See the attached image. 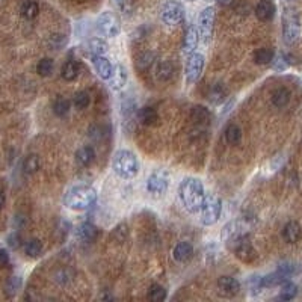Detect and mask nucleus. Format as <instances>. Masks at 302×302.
Here are the masks:
<instances>
[{"label": "nucleus", "mask_w": 302, "mask_h": 302, "mask_svg": "<svg viewBox=\"0 0 302 302\" xmlns=\"http://www.w3.org/2000/svg\"><path fill=\"white\" fill-rule=\"evenodd\" d=\"M298 294V286L292 281H284L281 284V290H280V299L281 300H292L294 296Z\"/></svg>", "instance_id": "c9c22d12"}, {"label": "nucleus", "mask_w": 302, "mask_h": 302, "mask_svg": "<svg viewBox=\"0 0 302 302\" xmlns=\"http://www.w3.org/2000/svg\"><path fill=\"white\" fill-rule=\"evenodd\" d=\"M76 236H78V239L80 242L91 244V242L97 240V238L100 236V230L92 222H84V224H80L78 226V230H76Z\"/></svg>", "instance_id": "ddd939ff"}, {"label": "nucleus", "mask_w": 302, "mask_h": 302, "mask_svg": "<svg viewBox=\"0 0 302 302\" xmlns=\"http://www.w3.org/2000/svg\"><path fill=\"white\" fill-rule=\"evenodd\" d=\"M70 109H71V103L65 97H58L54 100V103H53V112H54V115H58L60 118L65 116V115H68Z\"/></svg>", "instance_id": "e433bc0d"}, {"label": "nucleus", "mask_w": 302, "mask_h": 302, "mask_svg": "<svg viewBox=\"0 0 302 302\" xmlns=\"http://www.w3.org/2000/svg\"><path fill=\"white\" fill-rule=\"evenodd\" d=\"M138 120L140 124L144 126H154L158 124L159 121V114L154 108H150V106H145V108H140L138 110Z\"/></svg>", "instance_id": "412c9836"}, {"label": "nucleus", "mask_w": 302, "mask_h": 302, "mask_svg": "<svg viewBox=\"0 0 302 302\" xmlns=\"http://www.w3.org/2000/svg\"><path fill=\"white\" fill-rule=\"evenodd\" d=\"M214 8L213 6H208L206 10H202V12L200 14L198 17V23H196V28H198V32H200V38L207 44L212 36H213V29H214Z\"/></svg>", "instance_id": "9d476101"}, {"label": "nucleus", "mask_w": 302, "mask_h": 302, "mask_svg": "<svg viewBox=\"0 0 302 302\" xmlns=\"http://www.w3.org/2000/svg\"><path fill=\"white\" fill-rule=\"evenodd\" d=\"M66 42H68V38H66L65 35H62V34H53V35H50L48 40H47L48 47L53 48V50H60V48H64V47L66 46Z\"/></svg>", "instance_id": "a19ab883"}, {"label": "nucleus", "mask_w": 302, "mask_h": 302, "mask_svg": "<svg viewBox=\"0 0 302 302\" xmlns=\"http://www.w3.org/2000/svg\"><path fill=\"white\" fill-rule=\"evenodd\" d=\"M44 251V245L40 239H29L24 244V254L30 258H38Z\"/></svg>", "instance_id": "c85d7f7f"}, {"label": "nucleus", "mask_w": 302, "mask_h": 302, "mask_svg": "<svg viewBox=\"0 0 302 302\" xmlns=\"http://www.w3.org/2000/svg\"><path fill=\"white\" fill-rule=\"evenodd\" d=\"M216 2H218L220 6H230V5L234 2V0H216Z\"/></svg>", "instance_id": "3c124183"}, {"label": "nucleus", "mask_w": 302, "mask_h": 302, "mask_svg": "<svg viewBox=\"0 0 302 302\" xmlns=\"http://www.w3.org/2000/svg\"><path fill=\"white\" fill-rule=\"evenodd\" d=\"M226 246H228V250L233 251L234 256L244 263H252L257 258V251L254 250L248 233H245V234L236 238L234 240L228 242Z\"/></svg>", "instance_id": "423d86ee"}, {"label": "nucleus", "mask_w": 302, "mask_h": 302, "mask_svg": "<svg viewBox=\"0 0 302 302\" xmlns=\"http://www.w3.org/2000/svg\"><path fill=\"white\" fill-rule=\"evenodd\" d=\"M278 270H280V272H282L286 276H290V275L294 272V266H293V264H290V263H282V264H280Z\"/></svg>", "instance_id": "09e8293b"}, {"label": "nucleus", "mask_w": 302, "mask_h": 302, "mask_svg": "<svg viewBox=\"0 0 302 302\" xmlns=\"http://www.w3.org/2000/svg\"><path fill=\"white\" fill-rule=\"evenodd\" d=\"M70 280H71V276H70V274H68L65 269H60V270H58V272L54 274V281L59 282L60 286H65Z\"/></svg>", "instance_id": "c03bdc74"}, {"label": "nucleus", "mask_w": 302, "mask_h": 302, "mask_svg": "<svg viewBox=\"0 0 302 302\" xmlns=\"http://www.w3.org/2000/svg\"><path fill=\"white\" fill-rule=\"evenodd\" d=\"M302 230H300V225L296 220H290L284 225L282 228V239L287 244H296L300 239Z\"/></svg>", "instance_id": "6ab92c4d"}, {"label": "nucleus", "mask_w": 302, "mask_h": 302, "mask_svg": "<svg viewBox=\"0 0 302 302\" xmlns=\"http://www.w3.org/2000/svg\"><path fill=\"white\" fill-rule=\"evenodd\" d=\"M5 202H6V196H5V192L0 189V210L5 207Z\"/></svg>", "instance_id": "8fccbe9b"}, {"label": "nucleus", "mask_w": 302, "mask_h": 302, "mask_svg": "<svg viewBox=\"0 0 302 302\" xmlns=\"http://www.w3.org/2000/svg\"><path fill=\"white\" fill-rule=\"evenodd\" d=\"M218 290L220 294L226 296V298H233L240 292V282L228 275H224L218 278Z\"/></svg>", "instance_id": "f8f14e48"}, {"label": "nucleus", "mask_w": 302, "mask_h": 302, "mask_svg": "<svg viewBox=\"0 0 302 302\" xmlns=\"http://www.w3.org/2000/svg\"><path fill=\"white\" fill-rule=\"evenodd\" d=\"M40 168H41V160H40V156H38V154H29V156L24 158V160H23V172H24V174L32 176V174H35Z\"/></svg>", "instance_id": "2f4dec72"}, {"label": "nucleus", "mask_w": 302, "mask_h": 302, "mask_svg": "<svg viewBox=\"0 0 302 302\" xmlns=\"http://www.w3.org/2000/svg\"><path fill=\"white\" fill-rule=\"evenodd\" d=\"M242 139V128L238 124H230L225 128V140L230 145H236L239 144Z\"/></svg>", "instance_id": "f704fd0d"}, {"label": "nucleus", "mask_w": 302, "mask_h": 302, "mask_svg": "<svg viewBox=\"0 0 302 302\" xmlns=\"http://www.w3.org/2000/svg\"><path fill=\"white\" fill-rule=\"evenodd\" d=\"M97 30L106 36V38H115L120 35L121 32V23L120 18L110 12V11H104L103 14H100V17L97 18Z\"/></svg>", "instance_id": "1a4fd4ad"}, {"label": "nucleus", "mask_w": 302, "mask_h": 302, "mask_svg": "<svg viewBox=\"0 0 302 302\" xmlns=\"http://www.w3.org/2000/svg\"><path fill=\"white\" fill-rule=\"evenodd\" d=\"M112 236H114V239L116 240V242H124L126 239H127V236H128V226L126 225V224H120V225H116L115 226V230H114V233H112Z\"/></svg>", "instance_id": "37998d69"}, {"label": "nucleus", "mask_w": 302, "mask_h": 302, "mask_svg": "<svg viewBox=\"0 0 302 302\" xmlns=\"http://www.w3.org/2000/svg\"><path fill=\"white\" fill-rule=\"evenodd\" d=\"M274 58H275V53L269 47H262L254 52V62L258 65H268L274 60Z\"/></svg>", "instance_id": "7c9ffc66"}, {"label": "nucleus", "mask_w": 302, "mask_h": 302, "mask_svg": "<svg viewBox=\"0 0 302 302\" xmlns=\"http://www.w3.org/2000/svg\"><path fill=\"white\" fill-rule=\"evenodd\" d=\"M8 245L12 248V250H18L22 246V238L18 233H12L8 236Z\"/></svg>", "instance_id": "a18cd8bd"}, {"label": "nucleus", "mask_w": 302, "mask_h": 302, "mask_svg": "<svg viewBox=\"0 0 302 302\" xmlns=\"http://www.w3.org/2000/svg\"><path fill=\"white\" fill-rule=\"evenodd\" d=\"M91 62L98 78H102L103 80H109L114 71V65L110 64V60L104 56H91Z\"/></svg>", "instance_id": "4468645a"}, {"label": "nucleus", "mask_w": 302, "mask_h": 302, "mask_svg": "<svg viewBox=\"0 0 302 302\" xmlns=\"http://www.w3.org/2000/svg\"><path fill=\"white\" fill-rule=\"evenodd\" d=\"M177 194H178V200H180L182 206L189 213H192V214L200 213L204 198H206V190H204V184L201 180H198L195 177L183 178L177 188Z\"/></svg>", "instance_id": "f257e3e1"}, {"label": "nucleus", "mask_w": 302, "mask_h": 302, "mask_svg": "<svg viewBox=\"0 0 302 302\" xmlns=\"http://www.w3.org/2000/svg\"><path fill=\"white\" fill-rule=\"evenodd\" d=\"M220 212H222V201L216 194H206L202 207L200 210V220L202 225L206 226H212L214 225L219 218H220Z\"/></svg>", "instance_id": "20e7f679"}, {"label": "nucleus", "mask_w": 302, "mask_h": 302, "mask_svg": "<svg viewBox=\"0 0 302 302\" xmlns=\"http://www.w3.org/2000/svg\"><path fill=\"white\" fill-rule=\"evenodd\" d=\"M10 263H11V257H10L8 251L4 250V248H0V269L10 266Z\"/></svg>", "instance_id": "de8ad7c7"}, {"label": "nucleus", "mask_w": 302, "mask_h": 302, "mask_svg": "<svg viewBox=\"0 0 302 302\" xmlns=\"http://www.w3.org/2000/svg\"><path fill=\"white\" fill-rule=\"evenodd\" d=\"M115 4H116L118 10L127 17H130L133 14V11H134V2H133V0H115Z\"/></svg>", "instance_id": "79ce46f5"}, {"label": "nucleus", "mask_w": 302, "mask_h": 302, "mask_svg": "<svg viewBox=\"0 0 302 302\" xmlns=\"http://www.w3.org/2000/svg\"><path fill=\"white\" fill-rule=\"evenodd\" d=\"M200 32H198V28L196 26H189L186 34H184V40H183V53L184 54H192L198 44H200Z\"/></svg>", "instance_id": "dca6fc26"}, {"label": "nucleus", "mask_w": 302, "mask_h": 302, "mask_svg": "<svg viewBox=\"0 0 302 302\" xmlns=\"http://www.w3.org/2000/svg\"><path fill=\"white\" fill-rule=\"evenodd\" d=\"M88 48H90L91 56H104L108 53V50H109V46H108V42L103 38L96 36V38L90 40Z\"/></svg>", "instance_id": "bb28decb"}, {"label": "nucleus", "mask_w": 302, "mask_h": 302, "mask_svg": "<svg viewBox=\"0 0 302 302\" xmlns=\"http://www.w3.org/2000/svg\"><path fill=\"white\" fill-rule=\"evenodd\" d=\"M22 286H23L22 276H18V275H12V276L6 281V284H5V290H4V292H5L6 298H8V299L16 298L17 293L22 290Z\"/></svg>", "instance_id": "cd10ccee"}, {"label": "nucleus", "mask_w": 302, "mask_h": 302, "mask_svg": "<svg viewBox=\"0 0 302 302\" xmlns=\"http://www.w3.org/2000/svg\"><path fill=\"white\" fill-rule=\"evenodd\" d=\"M287 280H288V276H286L282 272L276 270V272H272L266 276H262V286H263V288H272V287L281 286Z\"/></svg>", "instance_id": "a878e982"}, {"label": "nucleus", "mask_w": 302, "mask_h": 302, "mask_svg": "<svg viewBox=\"0 0 302 302\" xmlns=\"http://www.w3.org/2000/svg\"><path fill=\"white\" fill-rule=\"evenodd\" d=\"M170 188V174L165 170H156L153 171L146 182H145V189L148 194H151L153 196H160L164 195Z\"/></svg>", "instance_id": "0eeeda50"}, {"label": "nucleus", "mask_w": 302, "mask_h": 302, "mask_svg": "<svg viewBox=\"0 0 302 302\" xmlns=\"http://www.w3.org/2000/svg\"><path fill=\"white\" fill-rule=\"evenodd\" d=\"M76 160H78L82 166L88 168L96 160V151L91 145H84L78 151H76Z\"/></svg>", "instance_id": "aec40b11"}, {"label": "nucleus", "mask_w": 302, "mask_h": 302, "mask_svg": "<svg viewBox=\"0 0 302 302\" xmlns=\"http://www.w3.org/2000/svg\"><path fill=\"white\" fill-rule=\"evenodd\" d=\"M184 16H186L184 6L178 2V0H168L160 11V18L166 26L180 24L184 20Z\"/></svg>", "instance_id": "6e6552de"}, {"label": "nucleus", "mask_w": 302, "mask_h": 302, "mask_svg": "<svg viewBox=\"0 0 302 302\" xmlns=\"http://www.w3.org/2000/svg\"><path fill=\"white\" fill-rule=\"evenodd\" d=\"M275 4L272 0H260L256 6V16L260 22H270L275 16Z\"/></svg>", "instance_id": "f3484780"}, {"label": "nucleus", "mask_w": 302, "mask_h": 302, "mask_svg": "<svg viewBox=\"0 0 302 302\" xmlns=\"http://www.w3.org/2000/svg\"><path fill=\"white\" fill-rule=\"evenodd\" d=\"M97 201V190L91 186H72L64 195V204L74 212H84L92 207Z\"/></svg>", "instance_id": "f03ea898"}, {"label": "nucleus", "mask_w": 302, "mask_h": 302, "mask_svg": "<svg viewBox=\"0 0 302 302\" xmlns=\"http://www.w3.org/2000/svg\"><path fill=\"white\" fill-rule=\"evenodd\" d=\"M207 2H213V0H207Z\"/></svg>", "instance_id": "5fc2aeb1"}, {"label": "nucleus", "mask_w": 302, "mask_h": 302, "mask_svg": "<svg viewBox=\"0 0 302 302\" xmlns=\"http://www.w3.org/2000/svg\"><path fill=\"white\" fill-rule=\"evenodd\" d=\"M174 71H176V68H174L172 62H170V60H162V62L158 65V70H156V79L160 80V82H168V80L172 79Z\"/></svg>", "instance_id": "393cba45"}, {"label": "nucleus", "mask_w": 302, "mask_h": 302, "mask_svg": "<svg viewBox=\"0 0 302 302\" xmlns=\"http://www.w3.org/2000/svg\"><path fill=\"white\" fill-rule=\"evenodd\" d=\"M172 257L178 263H188L194 257V246L189 242H180L172 251Z\"/></svg>", "instance_id": "a211bd4d"}, {"label": "nucleus", "mask_w": 302, "mask_h": 302, "mask_svg": "<svg viewBox=\"0 0 302 302\" xmlns=\"http://www.w3.org/2000/svg\"><path fill=\"white\" fill-rule=\"evenodd\" d=\"M300 34L299 16L293 8H287L282 14V40L287 46H292L298 41Z\"/></svg>", "instance_id": "39448f33"}, {"label": "nucleus", "mask_w": 302, "mask_h": 302, "mask_svg": "<svg viewBox=\"0 0 302 302\" xmlns=\"http://www.w3.org/2000/svg\"><path fill=\"white\" fill-rule=\"evenodd\" d=\"M20 14L26 20H34L40 14V5L36 2H34V0H26L20 8Z\"/></svg>", "instance_id": "c756f323"}, {"label": "nucleus", "mask_w": 302, "mask_h": 302, "mask_svg": "<svg viewBox=\"0 0 302 302\" xmlns=\"http://www.w3.org/2000/svg\"><path fill=\"white\" fill-rule=\"evenodd\" d=\"M72 104L76 106V109H86L90 104H91V96L88 91H79L74 94V98H72Z\"/></svg>", "instance_id": "4c0bfd02"}, {"label": "nucleus", "mask_w": 302, "mask_h": 302, "mask_svg": "<svg viewBox=\"0 0 302 302\" xmlns=\"http://www.w3.org/2000/svg\"><path fill=\"white\" fill-rule=\"evenodd\" d=\"M232 104H234V100H230L228 103H226L225 106H224V110H222V114H226L230 110V108H232Z\"/></svg>", "instance_id": "603ef678"}, {"label": "nucleus", "mask_w": 302, "mask_h": 302, "mask_svg": "<svg viewBox=\"0 0 302 302\" xmlns=\"http://www.w3.org/2000/svg\"><path fill=\"white\" fill-rule=\"evenodd\" d=\"M154 60H156V54L153 53V52H144V53H140L138 58H136V68L138 70H140V71H146L151 65L154 64Z\"/></svg>", "instance_id": "473e14b6"}, {"label": "nucleus", "mask_w": 302, "mask_h": 302, "mask_svg": "<svg viewBox=\"0 0 302 302\" xmlns=\"http://www.w3.org/2000/svg\"><path fill=\"white\" fill-rule=\"evenodd\" d=\"M79 71H80V66H79L78 62H76V60H66V62L64 64L62 70H60V76H62L64 80L72 82V80L78 79Z\"/></svg>", "instance_id": "5701e85b"}, {"label": "nucleus", "mask_w": 302, "mask_h": 302, "mask_svg": "<svg viewBox=\"0 0 302 302\" xmlns=\"http://www.w3.org/2000/svg\"><path fill=\"white\" fill-rule=\"evenodd\" d=\"M166 296H168L166 290L160 284H153V286L150 287V290H148V299L153 300V302H162V300L166 299Z\"/></svg>", "instance_id": "58836bf2"}, {"label": "nucleus", "mask_w": 302, "mask_h": 302, "mask_svg": "<svg viewBox=\"0 0 302 302\" xmlns=\"http://www.w3.org/2000/svg\"><path fill=\"white\" fill-rule=\"evenodd\" d=\"M204 64H206V58L204 54L198 53V52H194L188 62H186V80L188 84H196L201 78L202 74V70H204Z\"/></svg>", "instance_id": "9b49d317"}, {"label": "nucleus", "mask_w": 302, "mask_h": 302, "mask_svg": "<svg viewBox=\"0 0 302 302\" xmlns=\"http://www.w3.org/2000/svg\"><path fill=\"white\" fill-rule=\"evenodd\" d=\"M272 62H274L272 68H274L275 71H284V70L288 66V62H287L286 56H280L276 60H272Z\"/></svg>", "instance_id": "49530a36"}, {"label": "nucleus", "mask_w": 302, "mask_h": 302, "mask_svg": "<svg viewBox=\"0 0 302 302\" xmlns=\"http://www.w3.org/2000/svg\"><path fill=\"white\" fill-rule=\"evenodd\" d=\"M112 170L122 180H133L139 174V160L130 150H118L112 158Z\"/></svg>", "instance_id": "7ed1b4c3"}, {"label": "nucleus", "mask_w": 302, "mask_h": 302, "mask_svg": "<svg viewBox=\"0 0 302 302\" xmlns=\"http://www.w3.org/2000/svg\"><path fill=\"white\" fill-rule=\"evenodd\" d=\"M190 120L196 126H204V124L210 122V110L206 106L196 104L190 109Z\"/></svg>", "instance_id": "4be33fe9"}, {"label": "nucleus", "mask_w": 302, "mask_h": 302, "mask_svg": "<svg viewBox=\"0 0 302 302\" xmlns=\"http://www.w3.org/2000/svg\"><path fill=\"white\" fill-rule=\"evenodd\" d=\"M287 2H293V0H287Z\"/></svg>", "instance_id": "864d4df0"}, {"label": "nucleus", "mask_w": 302, "mask_h": 302, "mask_svg": "<svg viewBox=\"0 0 302 302\" xmlns=\"http://www.w3.org/2000/svg\"><path fill=\"white\" fill-rule=\"evenodd\" d=\"M226 94H228V90H226V86L224 84H214V85H212V88L207 94V98L210 103L219 104L225 100Z\"/></svg>", "instance_id": "b1692460"}, {"label": "nucleus", "mask_w": 302, "mask_h": 302, "mask_svg": "<svg viewBox=\"0 0 302 302\" xmlns=\"http://www.w3.org/2000/svg\"><path fill=\"white\" fill-rule=\"evenodd\" d=\"M189 2H194V0H189Z\"/></svg>", "instance_id": "6e6d98bb"}, {"label": "nucleus", "mask_w": 302, "mask_h": 302, "mask_svg": "<svg viewBox=\"0 0 302 302\" xmlns=\"http://www.w3.org/2000/svg\"><path fill=\"white\" fill-rule=\"evenodd\" d=\"M53 68H54V62L53 59L50 58H44L38 62L36 65V72L41 76V78H48V76L53 72Z\"/></svg>", "instance_id": "ea45409f"}, {"label": "nucleus", "mask_w": 302, "mask_h": 302, "mask_svg": "<svg viewBox=\"0 0 302 302\" xmlns=\"http://www.w3.org/2000/svg\"><path fill=\"white\" fill-rule=\"evenodd\" d=\"M290 102V91L287 88H278L272 92V103L276 108H284Z\"/></svg>", "instance_id": "72a5a7b5"}, {"label": "nucleus", "mask_w": 302, "mask_h": 302, "mask_svg": "<svg viewBox=\"0 0 302 302\" xmlns=\"http://www.w3.org/2000/svg\"><path fill=\"white\" fill-rule=\"evenodd\" d=\"M127 79H128V72H127V70H126L122 65H116V66H114L112 76L109 78L108 84H109V86H110L114 91H121V90L126 86Z\"/></svg>", "instance_id": "2eb2a0df"}]
</instances>
